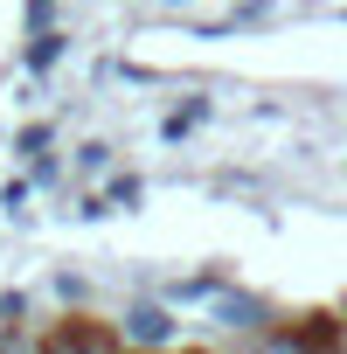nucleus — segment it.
<instances>
[{
	"label": "nucleus",
	"instance_id": "obj_1",
	"mask_svg": "<svg viewBox=\"0 0 347 354\" xmlns=\"http://www.w3.org/2000/svg\"><path fill=\"white\" fill-rule=\"evenodd\" d=\"M167 333H174V319H167L160 306H139V313L125 319V340H139V347H167Z\"/></svg>",
	"mask_w": 347,
	"mask_h": 354
},
{
	"label": "nucleus",
	"instance_id": "obj_2",
	"mask_svg": "<svg viewBox=\"0 0 347 354\" xmlns=\"http://www.w3.org/2000/svg\"><path fill=\"white\" fill-rule=\"evenodd\" d=\"M49 354H118V340H111V333H97V326H63Z\"/></svg>",
	"mask_w": 347,
	"mask_h": 354
},
{
	"label": "nucleus",
	"instance_id": "obj_3",
	"mask_svg": "<svg viewBox=\"0 0 347 354\" xmlns=\"http://www.w3.org/2000/svg\"><path fill=\"white\" fill-rule=\"evenodd\" d=\"M223 319H229V326H257L264 306H257V299H223Z\"/></svg>",
	"mask_w": 347,
	"mask_h": 354
},
{
	"label": "nucleus",
	"instance_id": "obj_4",
	"mask_svg": "<svg viewBox=\"0 0 347 354\" xmlns=\"http://www.w3.org/2000/svg\"><path fill=\"white\" fill-rule=\"evenodd\" d=\"M257 354H319V347H312L306 333H271V340H264Z\"/></svg>",
	"mask_w": 347,
	"mask_h": 354
}]
</instances>
